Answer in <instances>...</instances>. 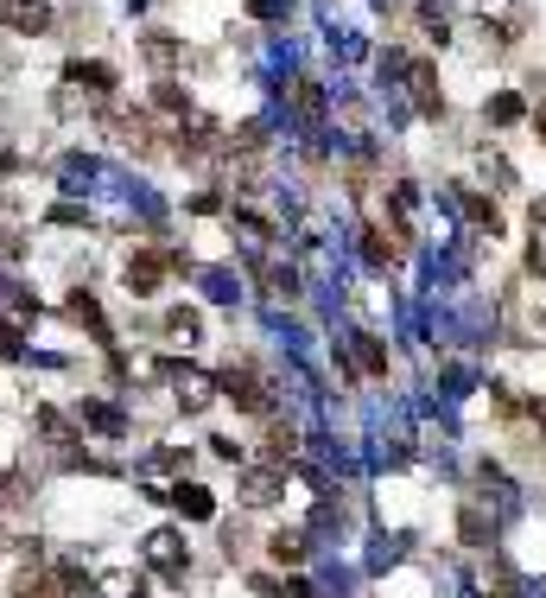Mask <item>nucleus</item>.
I'll list each match as a JSON object with an SVG mask.
<instances>
[{
	"mask_svg": "<svg viewBox=\"0 0 546 598\" xmlns=\"http://www.w3.org/2000/svg\"><path fill=\"white\" fill-rule=\"evenodd\" d=\"M350 370L356 375H388V350H381V337H350Z\"/></svg>",
	"mask_w": 546,
	"mask_h": 598,
	"instance_id": "14",
	"label": "nucleus"
},
{
	"mask_svg": "<svg viewBox=\"0 0 546 598\" xmlns=\"http://www.w3.org/2000/svg\"><path fill=\"white\" fill-rule=\"evenodd\" d=\"M13 166H20V153H13L7 141H0V172H13Z\"/></svg>",
	"mask_w": 546,
	"mask_h": 598,
	"instance_id": "22",
	"label": "nucleus"
},
{
	"mask_svg": "<svg viewBox=\"0 0 546 598\" xmlns=\"http://www.w3.org/2000/svg\"><path fill=\"white\" fill-rule=\"evenodd\" d=\"M260 280H267V294H299V274L292 267H280V262H260Z\"/></svg>",
	"mask_w": 546,
	"mask_h": 598,
	"instance_id": "20",
	"label": "nucleus"
},
{
	"mask_svg": "<svg viewBox=\"0 0 546 598\" xmlns=\"http://www.w3.org/2000/svg\"><path fill=\"white\" fill-rule=\"evenodd\" d=\"M534 128H541V141H546V103H541V115H534Z\"/></svg>",
	"mask_w": 546,
	"mask_h": 598,
	"instance_id": "23",
	"label": "nucleus"
},
{
	"mask_svg": "<svg viewBox=\"0 0 546 598\" xmlns=\"http://www.w3.org/2000/svg\"><path fill=\"white\" fill-rule=\"evenodd\" d=\"M521 115H527V103H521V96H514V89H502V96H496V103H489V121H496V128H514V121H521Z\"/></svg>",
	"mask_w": 546,
	"mask_h": 598,
	"instance_id": "19",
	"label": "nucleus"
},
{
	"mask_svg": "<svg viewBox=\"0 0 546 598\" xmlns=\"http://www.w3.org/2000/svg\"><path fill=\"white\" fill-rule=\"evenodd\" d=\"M179 267V255H166V249H134L128 255V267H121V280H128V294L153 299L159 287H166V274Z\"/></svg>",
	"mask_w": 546,
	"mask_h": 598,
	"instance_id": "3",
	"label": "nucleus"
},
{
	"mask_svg": "<svg viewBox=\"0 0 546 598\" xmlns=\"http://www.w3.org/2000/svg\"><path fill=\"white\" fill-rule=\"evenodd\" d=\"M33 420H38V433L51 440V452H64V458H71V452H76V433H71V420H64V414H58V408H38Z\"/></svg>",
	"mask_w": 546,
	"mask_h": 598,
	"instance_id": "15",
	"label": "nucleus"
},
{
	"mask_svg": "<svg viewBox=\"0 0 546 598\" xmlns=\"http://www.w3.org/2000/svg\"><path fill=\"white\" fill-rule=\"evenodd\" d=\"M89 586H96V598H146V579L134 566H109V573H96Z\"/></svg>",
	"mask_w": 546,
	"mask_h": 598,
	"instance_id": "12",
	"label": "nucleus"
},
{
	"mask_svg": "<svg viewBox=\"0 0 546 598\" xmlns=\"http://www.w3.org/2000/svg\"><path fill=\"white\" fill-rule=\"evenodd\" d=\"M292 458H299V427L274 420V427H267V465H280V471H287Z\"/></svg>",
	"mask_w": 546,
	"mask_h": 598,
	"instance_id": "16",
	"label": "nucleus"
},
{
	"mask_svg": "<svg viewBox=\"0 0 546 598\" xmlns=\"http://www.w3.org/2000/svg\"><path fill=\"white\" fill-rule=\"evenodd\" d=\"M141 554H146V566H153L159 579L184 586V573H191V548H184V535H179V528H153V535L141 541Z\"/></svg>",
	"mask_w": 546,
	"mask_h": 598,
	"instance_id": "1",
	"label": "nucleus"
},
{
	"mask_svg": "<svg viewBox=\"0 0 546 598\" xmlns=\"http://www.w3.org/2000/svg\"><path fill=\"white\" fill-rule=\"evenodd\" d=\"M64 312H71V319H76L89 337H96V344H114V332H109V319H102V306H96V294H83V287H76Z\"/></svg>",
	"mask_w": 546,
	"mask_h": 598,
	"instance_id": "10",
	"label": "nucleus"
},
{
	"mask_svg": "<svg viewBox=\"0 0 546 598\" xmlns=\"http://www.w3.org/2000/svg\"><path fill=\"white\" fill-rule=\"evenodd\" d=\"M20 503H33V485L20 471H0V510H20Z\"/></svg>",
	"mask_w": 546,
	"mask_h": 598,
	"instance_id": "18",
	"label": "nucleus"
},
{
	"mask_svg": "<svg viewBox=\"0 0 546 598\" xmlns=\"http://www.w3.org/2000/svg\"><path fill=\"white\" fill-rule=\"evenodd\" d=\"M76 427H89V433H102V440H121V433H128V414L109 408L102 395H89V402H76Z\"/></svg>",
	"mask_w": 546,
	"mask_h": 598,
	"instance_id": "6",
	"label": "nucleus"
},
{
	"mask_svg": "<svg viewBox=\"0 0 546 598\" xmlns=\"http://www.w3.org/2000/svg\"><path fill=\"white\" fill-rule=\"evenodd\" d=\"M287 497V471L280 465H248L242 471V503L248 510H267V503H280Z\"/></svg>",
	"mask_w": 546,
	"mask_h": 598,
	"instance_id": "5",
	"label": "nucleus"
},
{
	"mask_svg": "<svg viewBox=\"0 0 546 598\" xmlns=\"http://www.w3.org/2000/svg\"><path fill=\"white\" fill-rule=\"evenodd\" d=\"M0 26H13V33H45L51 26V7L45 0H0Z\"/></svg>",
	"mask_w": 546,
	"mask_h": 598,
	"instance_id": "9",
	"label": "nucleus"
},
{
	"mask_svg": "<svg viewBox=\"0 0 546 598\" xmlns=\"http://www.w3.org/2000/svg\"><path fill=\"white\" fill-rule=\"evenodd\" d=\"M166 332L179 337V344H191V337L204 332V325H197V312H191V306H179V312H172V319H166Z\"/></svg>",
	"mask_w": 546,
	"mask_h": 598,
	"instance_id": "21",
	"label": "nucleus"
},
{
	"mask_svg": "<svg viewBox=\"0 0 546 598\" xmlns=\"http://www.w3.org/2000/svg\"><path fill=\"white\" fill-rule=\"evenodd\" d=\"M267 561L287 566V573H299V566L312 561V535H305V528H280V535L267 541Z\"/></svg>",
	"mask_w": 546,
	"mask_h": 598,
	"instance_id": "8",
	"label": "nucleus"
},
{
	"mask_svg": "<svg viewBox=\"0 0 546 598\" xmlns=\"http://www.w3.org/2000/svg\"><path fill=\"white\" fill-rule=\"evenodd\" d=\"M217 395H229L242 414H274V388H267L248 363H229V370L217 375Z\"/></svg>",
	"mask_w": 546,
	"mask_h": 598,
	"instance_id": "2",
	"label": "nucleus"
},
{
	"mask_svg": "<svg viewBox=\"0 0 546 598\" xmlns=\"http://www.w3.org/2000/svg\"><path fill=\"white\" fill-rule=\"evenodd\" d=\"M146 64H153V71H172V64H179V38L153 33L146 38Z\"/></svg>",
	"mask_w": 546,
	"mask_h": 598,
	"instance_id": "17",
	"label": "nucleus"
},
{
	"mask_svg": "<svg viewBox=\"0 0 546 598\" xmlns=\"http://www.w3.org/2000/svg\"><path fill=\"white\" fill-rule=\"evenodd\" d=\"M407 89H413V109H420V115H445V96H438V76H433L426 58L407 71Z\"/></svg>",
	"mask_w": 546,
	"mask_h": 598,
	"instance_id": "11",
	"label": "nucleus"
},
{
	"mask_svg": "<svg viewBox=\"0 0 546 598\" xmlns=\"http://www.w3.org/2000/svg\"><path fill=\"white\" fill-rule=\"evenodd\" d=\"M159 375H172V395H179V408H210L217 402V375L197 370V363H159Z\"/></svg>",
	"mask_w": 546,
	"mask_h": 598,
	"instance_id": "4",
	"label": "nucleus"
},
{
	"mask_svg": "<svg viewBox=\"0 0 546 598\" xmlns=\"http://www.w3.org/2000/svg\"><path fill=\"white\" fill-rule=\"evenodd\" d=\"M166 503L179 510L184 523H210V516H217V497H210L204 485H184V478H179L172 490H166Z\"/></svg>",
	"mask_w": 546,
	"mask_h": 598,
	"instance_id": "7",
	"label": "nucleus"
},
{
	"mask_svg": "<svg viewBox=\"0 0 546 598\" xmlns=\"http://www.w3.org/2000/svg\"><path fill=\"white\" fill-rule=\"evenodd\" d=\"M64 76H71V83H83V89H96V96H114V83H121V76H114V64H96V58H71V64H64Z\"/></svg>",
	"mask_w": 546,
	"mask_h": 598,
	"instance_id": "13",
	"label": "nucleus"
}]
</instances>
